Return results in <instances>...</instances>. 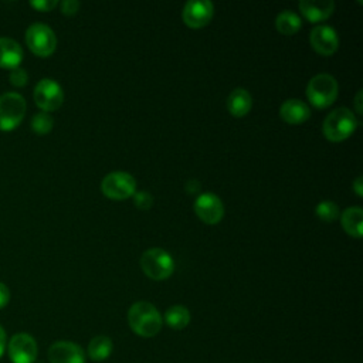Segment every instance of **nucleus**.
Instances as JSON below:
<instances>
[{
    "label": "nucleus",
    "mask_w": 363,
    "mask_h": 363,
    "mask_svg": "<svg viewBox=\"0 0 363 363\" xmlns=\"http://www.w3.org/2000/svg\"><path fill=\"white\" fill-rule=\"evenodd\" d=\"M128 322L130 329L142 337H152L162 329V316L159 311L155 305L146 301L135 302L129 308Z\"/></svg>",
    "instance_id": "1"
},
{
    "label": "nucleus",
    "mask_w": 363,
    "mask_h": 363,
    "mask_svg": "<svg viewBox=\"0 0 363 363\" xmlns=\"http://www.w3.org/2000/svg\"><path fill=\"white\" fill-rule=\"evenodd\" d=\"M357 125L359 122L354 113L349 108L339 106L326 115L322 129L326 139L332 142H340L347 139L354 132Z\"/></svg>",
    "instance_id": "2"
},
{
    "label": "nucleus",
    "mask_w": 363,
    "mask_h": 363,
    "mask_svg": "<svg viewBox=\"0 0 363 363\" xmlns=\"http://www.w3.org/2000/svg\"><path fill=\"white\" fill-rule=\"evenodd\" d=\"M337 81L330 74H316L306 85V96L315 108H326L337 98Z\"/></svg>",
    "instance_id": "3"
},
{
    "label": "nucleus",
    "mask_w": 363,
    "mask_h": 363,
    "mask_svg": "<svg viewBox=\"0 0 363 363\" xmlns=\"http://www.w3.org/2000/svg\"><path fill=\"white\" fill-rule=\"evenodd\" d=\"M140 267L143 272L156 281L169 278L174 271V261L163 248H149L140 257Z\"/></svg>",
    "instance_id": "4"
},
{
    "label": "nucleus",
    "mask_w": 363,
    "mask_h": 363,
    "mask_svg": "<svg viewBox=\"0 0 363 363\" xmlns=\"http://www.w3.org/2000/svg\"><path fill=\"white\" fill-rule=\"evenodd\" d=\"M27 104L18 92H6L0 95V130L10 132L24 119Z\"/></svg>",
    "instance_id": "5"
},
{
    "label": "nucleus",
    "mask_w": 363,
    "mask_h": 363,
    "mask_svg": "<svg viewBox=\"0 0 363 363\" xmlns=\"http://www.w3.org/2000/svg\"><path fill=\"white\" fill-rule=\"evenodd\" d=\"M26 43L35 55L48 57L55 51L57 37L50 26L44 23H33L26 30Z\"/></svg>",
    "instance_id": "6"
},
{
    "label": "nucleus",
    "mask_w": 363,
    "mask_h": 363,
    "mask_svg": "<svg viewBox=\"0 0 363 363\" xmlns=\"http://www.w3.org/2000/svg\"><path fill=\"white\" fill-rule=\"evenodd\" d=\"M33 96L35 105L43 112H52L62 105L64 91L61 85L52 78H43L35 84Z\"/></svg>",
    "instance_id": "7"
},
{
    "label": "nucleus",
    "mask_w": 363,
    "mask_h": 363,
    "mask_svg": "<svg viewBox=\"0 0 363 363\" xmlns=\"http://www.w3.org/2000/svg\"><path fill=\"white\" fill-rule=\"evenodd\" d=\"M101 190L113 200L128 199L136 191V180L126 172H111L102 179Z\"/></svg>",
    "instance_id": "8"
},
{
    "label": "nucleus",
    "mask_w": 363,
    "mask_h": 363,
    "mask_svg": "<svg viewBox=\"0 0 363 363\" xmlns=\"http://www.w3.org/2000/svg\"><path fill=\"white\" fill-rule=\"evenodd\" d=\"M9 357L13 363H34L38 347L35 339L28 333H16L7 346Z\"/></svg>",
    "instance_id": "9"
},
{
    "label": "nucleus",
    "mask_w": 363,
    "mask_h": 363,
    "mask_svg": "<svg viewBox=\"0 0 363 363\" xmlns=\"http://www.w3.org/2000/svg\"><path fill=\"white\" fill-rule=\"evenodd\" d=\"M194 211L206 224H217L224 216V206L218 196L206 191L196 199Z\"/></svg>",
    "instance_id": "10"
},
{
    "label": "nucleus",
    "mask_w": 363,
    "mask_h": 363,
    "mask_svg": "<svg viewBox=\"0 0 363 363\" xmlns=\"http://www.w3.org/2000/svg\"><path fill=\"white\" fill-rule=\"evenodd\" d=\"M214 6L208 0H189L182 11L183 21L191 28H200L211 20Z\"/></svg>",
    "instance_id": "11"
},
{
    "label": "nucleus",
    "mask_w": 363,
    "mask_h": 363,
    "mask_svg": "<svg viewBox=\"0 0 363 363\" xmlns=\"http://www.w3.org/2000/svg\"><path fill=\"white\" fill-rule=\"evenodd\" d=\"M311 45L313 50L322 55L333 54L339 47V37L333 27L326 24H318L312 28L311 35Z\"/></svg>",
    "instance_id": "12"
},
{
    "label": "nucleus",
    "mask_w": 363,
    "mask_h": 363,
    "mask_svg": "<svg viewBox=\"0 0 363 363\" xmlns=\"http://www.w3.org/2000/svg\"><path fill=\"white\" fill-rule=\"evenodd\" d=\"M48 360L50 363H85V353L79 345L60 340L50 346Z\"/></svg>",
    "instance_id": "13"
},
{
    "label": "nucleus",
    "mask_w": 363,
    "mask_h": 363,
    "mask_svg": "<svg viewBox=\"0 0 363 363\" xmlns=\"http://www.w3.org/2000/svg\"><path fill=\"white\" fill-rule=\"evenodd\" d=\"M279 116L289 125L305 122L311 116V108L301 99H286L279 106Z\"/></svg>",
    "instance_id": "14"
},
{
    "label": "nucleus",
    "mask_w": 363,
    "mask_h": 363,
    "mask_svg": "<svg viewBox=\"0 0 363 363\" xmlns=\"http://www.w3.org/2000/svg\"><path fill=\"white\" fill-rule=\"evenodd\" d=\"M23 61L21 45L9 37H0V68L14 69Z\"/></svg>",
    "instance_id": "15"
},
{
    "label": "nucleus",
    "mask_w": 363,
    "mask_h": 363,
    "mask_svg": "<svg viewBox=\"0 0 363 363\" xmlns=\"http://www.w3.org/2000/svg\"><path fill=\"white\" fill-rule=\"evenodd\" d=\"M299 9L302 14L312 23L326 20L335 9L333 0H301Z\"/></svg>",
    "instance_id": "16"
},
{
    "label": "nucleus",
    "mask_w": 363,
    "mask_h": 363,
    "mask_svg": "<svg viewBox=\"0 0 363 363\" xmlns=\"http://www.w3.org/2000/svg\"><path fill=\"white\" fill-rule=\"evenodd\" d=\"M252 106V96L245 88H235L227 96V109L233 116H244Z\"/></svg>",
    "instance_id": "17"
},
{
    "label": "nucleus",
    "mask_w": 363,
    "mask_h": 363,
    "mask_svg": "<svg viewBox=\"0 0 363 363\" xmlns=\"http://www.w3.org/2000/svg\"><path fill=\"white\" fill-rule=\"evenodd\" d=\"M343 230L354 237L360 238L363 233V210L360 207H347L340 216Z\"/></svg>",
    "instance_id": "18"
},
{
    "label": "nucleus",
    "mask_w": 363,
    "mask_h": 363,
    "mask_svg": "<svg viewBox=\"0 0 363 363\" xmlns=\"http://www.w3.org/2000/svg\"><path fill=\"white\" fill-rule=\"evenodd\" d=\"M113 349V343L108 336L99 335L95 336L89 345H88V356L91 357V360L94 362H102L105 359H108L112 353Z\"/></svg>",
    "instance_id": "19"
},
{
    "label": "nucleus",
    "mask_w": 363,
    "mask_h": 363,
    "mask_svg": "<svg viewBox=\"0 0 363 363\" xmlns=\"http://www.w3.org/2000/svg\"><path fill=\"white\" fill-rule=\"evenodd\" d=\"M275 26L281 34L292 35L301 28L302 21H301V17L295 11L282 10L275 18Z\"/></svg>",
    "instance_id": "20"
},
{
    "label": "nucleus",
    "mask_w": 363,
    "mask_h": 363,
    "mask_svg": "<svg viewBox=\"0 0 363 363\" xmlns=\"http://www.w3.org/2000/svg\"><path fill=\"white\" fill-rule=\"evenodd\" d=\"M164 322L172 329H184L190 322V312L183 305H173L164 313Z\"/></svg>",
    "instance_id": "21"
},
{
    "label": "nucleus",
    "mask_w": 363,
    "mask_h": 363,
    "mask_svg": "<svg viewBox=\"0 0 363 363\" xmlns=\"http://www.w3.org/2000/svg\"><path fill=\"white\" fill-rule=\"evenodd\" d=\"M54 126V119L48 112H38L31 118V129L37 135H47Z\"/></svg>",
    "instance_id": "22"
},
{
    "label": "nucleus",
    "mask_w": 363,
    "mask_h": 363,
    "mask_svg": "<svg viewBox=\"0 0 363 363\" xmlns=\"http://www.w3.org/2000/svg\"><path fill=\"white\" fill-rule=\"evenodd\" d=\"M315 214L323 220V221H335L339 217V207L335 201L330 200H323L316 204L315 207Z\"/></svg>",
    "instance_id": "23"
},
{
    "label": "nucleus",
    "mask_w": 363,
    "mask_h": 363,
    "mask_svg": "<svg viewBox=\"0 0 363 363\" xmlns=\"http://www.w3.org/2000/svg\"><path fill=\"white\" fill-rule=\"evenodd\" d=\"M9 81H10V84H11L13 86L21 88V86H24V85L27 84V81H28V74H27V71H26L24 68L17 67V68H14V69L10 71V74H9Z\"/></svg>",
    "instance_id": "24"
},
{
    "label": "nucleus",
    "mask_w": 363,
    "mask_h": 363,
    "mask_svg": "<svg viewBox=\"0 0 363 363\" xmlns=\"http://www.w3.org/2000/svg\"><path fill=\"white\" fill-rule=\"evenodd\" d=\"M133 203H135V206H136L138 208L147 210V208H150L152 204H153V197H152L150 193L143 191V190L135 191V193H133Z\"/></svg>",
    "instance_id": "25"
},
{
    "label": "nucleus",
    "mask_w": 363,
    "mask_h": 363,
    "mask_svg": "<svg viewBox=\"0 0 363 363\" xmlns=\"http://www.w3.org/2000/svg\"><path fill=\"white\" fill-rule=\"evenodd\" d=\"M58 4L57 0H31L30 6L38 11H50Z\"/></svg>",
    "instance_id": "26"
},
{
    "label": "nucleus",
    "mask_w": 363,
    "mask_h": 363,
    "mask_svg": "<svg viewBox=\"0 0 363 363\" xmlns=\"http://www.w3.org/2000/svg\"><path fill=\"white\" fill-rule=\"evenodd\" d=\"M79 9V1L78 0H64L61 3V11L65 16H74Z\"/></svg>",
    "instance_id": "27"
},
{
    "label": "nucleus",
    "mask_w": 363,
    "mask_h": 363,
    "mask_svg": "<svg viewBox=\"0 0 363 363\" xmlns=\"http://www.w3.org/2000/svg\"><path fill=\"white\" fill-rule=\"evenodd\" d=\"M10 301V291L6 284L0 282V309H3Z\"/></svg>",
    "instance_id": "28"
},
{
    "label": "nucleus",
    "mask_w": 363,
    "mask_h": 363,
    "mask_svg": "<svg viewBox=\"0 0 363 363\" xmlns=\"http://www.w3.org/2000/svg\"><path fill=\"white\" fill-rule=\"evenodd\" d=\"M200 190V183L197 180H187L186 182V191L187 193H197Z\"/></svg>",
    "instance_id": "29"
},
{
    "label": "nucleus",
    "mask_w": 363,
    "mask_h": 363,
    "mask_svg": "<svg viewBox=\"0 0 363 363\" xmlns=\"http://www.w3.org/2000/svg\"><path fill=\"white\" fill-rule=\"evenodd\" d=\"M362 184H363V177H362V176L356 177L354 182H353V184H352V187H353V190L356 191L357 196H363V187H362Z\"/></svg>",
    "instance_id": "30"
},
{
    "label": "nucleus",
    "mask_w": 363,
    "mask_h": 363,
    "mask_svg": "<svg viewBox=\"0 0 363 363\" xmlns=\"http://www.w3.org/2000/svg\"><path fill=\"white\" fill-rule=\"evenodd\" d=\"M4 350H6V330L0 325V357L3 356Z\"/></svg>",
    "instance_id": "31"
},
{
    "label": "nucleus",
    "mask_w": 363,
    "mask_h": 363,
    "mask_svg": "<svg viewBox=\"0 0 363 363\" xmlns=\"http://www.w3.org/2000/svg\"><path fill=\"white\" fill-rule=\"evenodd\" d=\"M354 105H356V112L360 115V113H362V89H359L357 94H356Z\"/></svg>",
    "instance_id": "32"
}]
</instances>
